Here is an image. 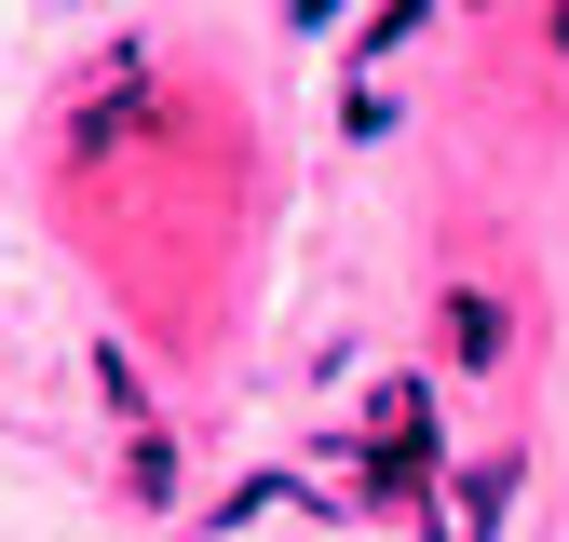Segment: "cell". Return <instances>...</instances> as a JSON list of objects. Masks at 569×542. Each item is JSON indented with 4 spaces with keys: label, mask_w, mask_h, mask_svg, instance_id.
Wrapping results in <instances>:
<instances>
[{
    "label": "cell",
    "mask_w": 569,
    "mask_h": 542,
    "mask_svg": "<svg viewBox=\"0 0 569 542\" xmlns=\"http://www.w3.org/2000/svg\"><path fill=\"white\" fill-rule=\"evenodd\" d=\"M448 489H461V529H475V542H488V529H502V515H516V474H502V461H461V474H448Z\"/></svg>",
    "instance_id": "6da1fadb"
},
{
    "label": "cell",
    "mask_w": 569,
    "mask_h": 542,
    "mask_svg": "<svg viewBox=\"0 0 569 542\" xmlns=\"http://www.w3.org/2000/svg\"><path fill=\"white\" fill-rule=\"evenodd\" d=\"M448 353H461V367H488V353H502V299L448 285Z\"/></svg>",
    "instance_id": "7a4b0ae2"
},
{
    "label": "cell",
    "mask_w": 569,
    "mask_h": 542,
    "mask_svg": "<svg viewBox=\"0 0 569 542\" xmlns=\"http://www.w3.org/2000/svg\"><path fill=\"white\" fill-rule=\"evenodd\" d=\"M556 54H569V0H556Z\"/></svg>",
    "instance_id": "3957f363"
}]
</instances>
